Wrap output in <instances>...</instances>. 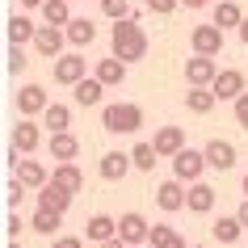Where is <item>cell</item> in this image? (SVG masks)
<instances>
[{
	"mask_svg": "<svg viewBox=\"0 0 248 248\" xmlns=\"http://www.w3.org/2000/svg\"><path fill=\"white\" fill-rule=\"evenodd\" d=\"M63 42H67V30L38 26V34H34V51H38L42 59H59V55H63Z\"/></svg>",
	"mask_w": 248,
	"mask_h": 248,
	"instance_id": "obj_9",
	"label": "cell"
},
{
	"mask_svg": "<svg viewBox=\"0 0 248 248\" xmlns=\"http://www.w3.org/2000/svg\"><path fill=\"white\" fill-rule=\"evenodd\" d=\"M189 46H194V55H223V30L215 21L194 26L189 30Z\"/></svg>",
	"mask_w": 248,
	"mask_h": 248,
	"instance_id": "obj_7",
	"label": "cell"
},
{
	"mask_svg": "<svg viewBox=\"0 0 248 248\" xmlns=\"http://www.w3.org/2000/svg\"><path fill=\"white\" fill-rule=\"evenodd\" d=\"M219 76V63H215V55H194V59H185V80L194 84V89H210Z\"/></svg>",
	"mask_w": 248,
	"mask_h": 248,
	"instance_id": "obj_6",
	"label": "cell"
},
{
	"mask_svg": "<svg viewBox=\"0 0 248 248\" xmlns=\"http://www.w3.org/2000/svg\"><path fill=\"white\" fill-rule=\"evenodd\" d=\"M93 76L101 80L105 89H114V84H122V80H126V59H118V55L97 59V72H93Z\"/></svg>",
	"mask_w": 248,
	"mask_h": 248,
	"instance_id": "obj_19",
	"label": "cell"
},
{
	"mask_svg": "<svg viewBox=\"0 0 248 248\" xmlns=\"http://www.w3.org/2000/svg\"><path fill=\"white\" fill-rule=\"evenodd\" d=\"M38 143H42V131H38V122H34V118H21V122H17L13 126V147H21V152H38Z\"/></svg>",
	"mask_w": 248,
	"mask_h": 248,
	"instance_id": "obj_17",
	"label": "cell"
},
{
	"mask_svg": "<svg viewBox=\"0 0 248 248\" xmlns=\"http://www.w3.org/2000/svg\"><path fill=\"white\" fill-rule=\"evenodd\" d=\"M152 143H156L160 160H172V156H177V152L185 147V131H181V126H160Z\"/></svg>",
	"mask_w": 248,
	"mask_h": 248,
	"instance_id": "obj_16",
	"label": "cell"
},
{
	"mask_svg": "<svg viewBox=\"0 0 248 248\" xmlns=\"http://www.w3.org/2000/svg\"><path fill=\"white\" fill-rule=\"evenodd\" d=\"M26 189H30V185L26 181H21V177H13V181H9V185H4V202H9V206H21V198H26Z\"/></svg>",
	"mask_w": 248,
	"mask_h": 248,
	"instance_id": "obj_35",
	"label": "cell"
},
{
	"mask_svg": "<svg viewBox=\"0 0 248 248\" xmlns=\"http://www.w3.org/2000/svg\"><path fill=\"white\" fill-rule=\"evenodd\" d=\"M147 9H152L156 17H172L177 9H181V0H147Z\"/></svg>",
	"mask_w": 248,
	"mask_h": 248,
	"instance_id": "obj_37",
	"label": "cell"
},
{
	"mask_svg": "<svg viewBox=\"0 0 248 248\" xmlns=\"http://www.w3.org/2000/svg\"><path fill=\"white\" fill-rule=\"evenodd\" d=\"M235 215H240V223H244V227H248V198H244V202H240V210H235Z\"/></svg>",
	"mask_w": 248,
	"mask_h": 248,
	"instance_id": "obj_42",
	"label": "cell"
},
{
	"mask_svg": "<svg viewBox=\"0 0 248 248\" xmlns=\"http://www.w3.org/2000/svg\"><path fill=\"white\" fill-rule=\"evenodd\" d=\"M26 67H30V59H26V46H9V72H13V76H21Z\"/></svg>",
	"mask_w": 248,
	"mask_h": 248,
	"instance_id": "obj_36",
	"label": "cell"
},
{
	"mask_svg": "<svg viewBox=\"0 0 248 248\" xmlns=\"http://www.w3.org/2000/svg\"><path fill=\"white\" fill-rule=\"evenodd\" d=\"M72 198H76V194H67L63 185L46 181V185L38 189V206H46V210H59V215H67V206H72Z\"/></svg>",
	"mask_w": 248,
	"mask_h": 248,
	"instance_id": "obj_18",
	"label": "cell"
},
{
	"mask_svg": "<svg viewBox=\"0 0 248 248\" xmlns=\"http://www.w3.org/2000/svg\"><path fill=\"white\" fill-rule=\"evenodd\" d=\"M109 55L126 59V63H139V59L147 55V34L139 30V21H135V17L114 21V30H109Z\"/></svg>",
	"mask_w": 248,
	"mask_h": 248,
	"instance_id": "obj_1",
	"label": "cell"
},
{
	"mask_svg": "<svg viewBox=\"0 0 248 248\" xmlns=\"http://www.w3.org/2000/svg\"><path fill=\"white\" fill-rule=\"evenodd\" d=\"M13 169H17V177H21V181H26V185H30V189H42V185L51 181V172L42 169L38 160H17Z\"/></svg>",
	"mask_w": 248,
	"mask_h": 248,
	"instance_id": "obj_24",
	"label": "cell"
},
{
	"mask_svg": "<svg viewBox=\"0 0 248 248\" xmlns=\"http://www.w3.org/2000/svg\"><path fill=\"white\" fill-rule=\"evenodd\" d=\"M59 223H63V215H59V210L38 206V210H34V219H30V227H34L38 235H55V232H59Z\"/></svg>",
	"mask_w": 248,
	"mask_h": 248,
	"instance_id": "obj_31",
	"label": "cell"
},
{
	"mask_svg": "<svg viewBox=\"0 0 248 248\" xmlns=\"http://www.w3.org/2000/svg\"><path fill=\"white\" fill-rule=\"evenodd\" d=\"M181 4H189V9H206V4H219V0H181Z\"/></svg>",
	"mask_w": 248,
	"mask_h": 248,
	"instance_id": "obj_41",
	"label": "cell"
},
{
	"mask_svg": "<svg viewBox=\"0 0 248 248\" xmlns=\"http://www.w3.org/2000/svg\"><path fill=\"white\" fill-rule=\"evenodd\" d=\"M4 232H9V235H17V232H21V215H17V210L9 215V223H4Z\"/></svg>",
	"mask_w": 248,
	"mask_h": 248,
	"instance_id": "obj_40",
	"label": "cell"
},
{
	"mask_svg": "<svg viewBox=\"0 0 248 248\" xmlns=\"http://www.w3.org/2000/svg\"><path fill=\"white\" fill-rule=\"evenodd\" d=\"M210 21H215L219 30H240V26H244V9H240L235 0H219V4H215V17H210Z\"/></svg>",
	"mask_w": 248,
	"mask_h": 248,
	"instance_id": "obj_21",
	"label": "cell"
},
{
	"mask_svg": "<svg viewBox=\"0 0 248 248\" xmlns=\"http://www.w3.org/2000/svg\"><path fill=\"white\" fill-rule=\"evenodd\" d=\"M210 235H215L219 244H235V240L244 235V223H240V215H232V219L223 215V219H215V223H210Z\"/></svg>",
	"mask_w": 248,
	"mask_h": 248,
	"instance_id": "obj_22",
	"label": "cell"
},
{
	"mask_svg": "<svg viewBox=\"0 0 248 248\" xmlns=\"http://www.w3.org/2000/svg\"><path fill=\"white\" fill-rule=\"evenodd\" d=\"M42 126H46V131H67V126H72V109H67V105H59V101H51L46 105V114H42Z\"/></svg>",
	"mask_w": 248,
	"mask_h": 248,
	"instance_id": "obj_30",
	"label": "cell"
},
{
	"mask_svg": "<svg viewBox=\"0 0 248 248\" xmlns=\"http://www.w3.org/2000/svg\"><path fill=\"white\" fill-rule=\"evenodd\" d=\"M235 122H240V131H248V93L235 97Z\"/></svg>",
	"mask_w": 248,
	"mask_h": 248,
	"instance_id": "obj_38",
	"label": "cell"
},
{
	"mask_svg": "<svg viewBox=\"0 0 248 248\" xmlns=\"http://www.w3.org/2000/svg\"><path fill=\"white\" fill-rule=\"evenodd\" d=\"M46 152H51V160H59V164H63V160H76L80 156V139L72 131H55L51 139H46Z\"/></svg>",
	"mask_w": 248,
	"mask_h": 248,
	"instance_id": "obj_14",
	"label": "cell"
},
{
	"mask_svg": "<svg viewBox=\"0 0 248 248\" xmlns=\"http://www.w3.org/2000/svg\"><path fill=\"white\" fill-rule=\"evenodd\" d=\"M63 30H67V42H72V46H89V42L97 38V26H93L89 17H72Z\"/></svg>",
	"mask_w": 248,
	"mask_h": 248,
	"instance_id": "obj_25",
	"label": "cell"
},
{
	"mask_svg": "<svg viewBox=\"0 0 248 248\" xmlns=\"http://www.w3.org/2000/svg\"><path fill=\"white\" fill-rule=\"evenodd\" d=\"M101 248H126V244H122V240H118V235H114V240H105Z\"/></svg>",
	"mask_w": 248,
	"mask_h": 248,
	"instance_id": "obj_43",
	"label": "cell"
},
{
	"mask_svg": "<svg viewBox=\"0 0 248 248\" xmlns=\"http://www.w3.org/2000/svg\"><path fill=\"white\" fill-rule=\"evenodd\" d=\"M244 198H248V177H244Z\"/></svg>",
	"mask_w": 248,
	"mask_h": 248,
	"instance_id": "obj_46",
	"label": "cell"
},
{
	"mask_svg": "<svg viewBox=\"0 0 248 248\" xmlns=\"http://www.w3.org/2000/svg\"><path fill=\"white\" fill-rule=\"evenodd\" d=\"M21 4H26V9H42V4H46V0H21Z\"/></svg>",
	"mask_w": 248,
	"mask_h": 248,
	"instance_id": "obj_45",
	"label": "cell"
},
{
	"mask_svg": "<svg viewBox=\"0 0 248 248\" xmlns=\"http://www.w3.org/2000/svg\"><path fill=\"white\" fill-rule=\"evenodd\" d=\"M46 105H51V97H46L42 84H21V93H17V109H21V118L46 114Z\"/></svg>",
	"mask_w": 248,
	"mask_h": 248,
	"instance_id": "obj_10",
	"label": "cell"
},
{
	"mask_svg": "<svg viewBox=\"0 0 248 248\" xmlns=\"http://www.w3.org/2000/svg\"><path fill=\"white\" fill-rule=\"evenodd\" d=\"M139 248H143V244H139Z\"/></svg>",
	"mask_w": 248,
	"mask_h": 248,
	"instance_id": "obj_49",
	"label": "cell"
},
{
	"mask_svg": "<svg viewBox=\"0 0 248 248\" xmlns=\"http://www.w3.org/2000/svg\"><path fill=\"white\" fill-rule=\"evenodd\" d=\"M215 185H206V181H194L189 185V198H185V206H189V215H210L215 210Z\"/></svg>",
	"mask_w": 248,
	"mask_h": 248,
	"instance_id": "obj_15",
	"label": "cell"
},
{
	"mask_svg": "<svg viewBox=\"0 0 248 248\" xmlns=\"http://www.w3.org/2000/svg\"><path fill=\"white\" fill-rule=\"evenodd\" d=\"M240 42L248 46V17H244V26H240Z\"/></svg>",
	"mask_w": 248,
	"mask_h": 248,
	"instance_id": "obj_44",
	"label": "cell"
},
{
	"mask_svg": "<svg viewBox=\"0 0 248 248\" xmlns=\"http://www.w3.org/2000/svg\"><path fill=\"white\" fill-rule=\"evenodd\" d=\"M147 248H185L181 232L177 227H169V223H156L152 227V240H147Z\"/></svg>",
	"mask_w": 248,
	"mask_h": 248,
	"instance_id": "obj_29",
	"label": "cell"
},
{
	"mask_svg": "<svg viewBox=\"0 0 248 248\" xmlns=\"http://www.w3.org/2000/svg\"><path fill=\"white\" fill-rule=\"evenodd\" d=\"M202 169H210L206 164V152H194V147H181L177 156H172V177L177 181H202Z\"/></svg>",
	"mask_w": 248,
	"mask_h": 248,
	"instance_id": "obj_3",
	"label": "cell"
},
{
	"mask_svg": "<svg viewBox=\"0 0 248 248\" xmlns=\"http://www.w3.org/2000/svg\"><path fill=\"white\" fill-rule=\"evenodd\" d=\"M101 13L109 21H122V17H135V9H131V0H101Z\"/></svg>",
	"mask_w": 248,
	"mask_h": 248,
	"instance_id": "obj_34",
	"label": "cell"
},
{
	"mask_svg": "<svg viewBox=\"0 0 248 248\" xmlns=\"http://www.w3.org/2000/svg\"><path fill=\"white\" fill-rule=\"evenodd\" d=\"M185 198H189V189H185V181H177V177L156 185V206L169 210V215L172 210H185Z\"/></svg>",
	"mask_w": 248,
	"mask_h": 248,
	"instance_id": "obj_12",
	"label": "cell"
},
{
	"mask_svg": "<svg viewBox=\"0 0 248 248\" xmlns=\"http://www.w3.org/2000/svg\"><path fill=\"white\" fill-rule=\"evenodd\" d=\"M55 248H84V240H80V235H59Z\"/></svg>",
	"mask_w": 248,
	"mask_h": 248,
	"instance_id": "obj_39",
	"label": "cell"
},
{
	"mask_svg": "<svg viewBox=\"0 0 248 248\" xmlns=\"http://www.w3.org/2000/svg\"><path fill=\"white\" fill-rule=\"evenodd\" d=\"M215 101H219L215 89H194V84H189V93H185V109H189V114H210Z\"/></svg>",
	"mask_w": 248,
	"mask_h": 248,
	"instance_id": "obj_27",
	"label": "cell"
},
{
	"mask_svg": "<svg viewBox=\"0 0 248 248\" xmlns=\"http://www.w3.org/2000/svg\"><path fill=\"white\" fill-rule=\"evenodd\" d=\"M131 160H135V169H139V172H152V169H156V160H160V152H156V143H135L131 147Z\"/></svg>",
	"mask_w": 248,
	"mask_h": 248,
	"instance_id": "obj_32",
	"label": "cell"
},
{
	"mask_svg": "<svg viewBox=\"0 0 248 248\" xmlns=\"http://www.w3.org/2000/svg\"><path fill=\"white\" fill-rule=\"evenodd\" d=\"M101 126L109 135H135L143 126V109L135 101H118V105H101Z\"/></svg>",
	"mask_w": 248,
	"mask_h": 248,
	"instance_id": "obj_2",
	"label": "cell"
},
{
	"mask_svg": "<svg viewBox=\"0 0 248 248\" xmlns=\"http://www.w3.org/2000/svg\"><path fill=\"white\" fill-rule=\"evenodd\" d=\"M202 152H206V164H210V169H219V172L235 169V160H240V156H235V143H227V139H210Z\"/></svg>",
	"mask_w": 248,
	"mask_h": 248,
	"instance_id": "obj_13",
	"label": "cell"
},
{
	"mask_svg": "<svg viewBox=\"0 0 248 248\" xmlns=\"http://www.w3.org/2000/svg\"><path fill=\"white\" fill-rule=\"evenodd\" d=\"M215 97L219 101H235L240 93H248V80H244V72L240 67H219V76H215Z\"/></svg>",
	"mask_w": 248,
	"mask_h": 248,
	"instance_id": "obj_8",
	"label": "cell"
},
{
	"mask_svg": "<svg viewBox=\"0 0 248 248\" xmlns=\"http://www.w3.org/2000/svg\"><path fill=\"white\" fill-rule=\"evenodd\" d=\"M42 21H46V26H67V21H72L67 0H46V4H42Z\"/></svg>",
	"mask_w": 248,
	"mask_h": 248,
	"instance_id": "obj_33",
	"label": "cell"
},
{
	"mask_svg": "<svg viewBox=\"0 0 248 248\" xmlns=\"http://www.w3.org/2000/svg\"><path fill=\"white\" fill-rule=\"evenodd\" d=\"M34 34H38V26H34L26 13L9 17V42H13V46H26V42H34Z\"/></svg>",
	"mask_w": 248,
	"mask_h": 248,
	"instance_id": "obj_26",
	"label": "cell"
},
{
	"mask_svg": "<svg viewBox=\"0 0 248 248\" xmlns=\"http://www.w3.org/2000/svg\"><path fill=\"white\" fill-rule=\"evenodd\" d=\"M9 248H21V244H9Z\"/></svg>",
	"mask_w": 248,
	"mask_h": 248,
	"instance_id": "obj_47",
	"label": "cell"
},
{
	"mask_svg": "<svg viewBox=\"0 0 248 248\" xmlns=\"http://www.w3.org/2000/svg\"><path fill=\"white\" fill-rule=\"evenodd\" d=\"M194 248H202V244H194Z\"/></svg>",
	"mask_w": 248,
	"mask_h": 248,
	"instance_id": "obj_48",
	"label": "cell"
},
{
	"mask_svg": "<svg viewBox=\"0 0 248 248\" xmlns=\"http://www.w3.org/2000/svg\"><path fill=\"white\" fill-rule=\"evenodd\" d=\"M101 97H105V84H101V80H97V76H84V80H80V84H76V105H84V109H89V105H101Z\"/></svg>",
	"mask_w": 248,
	"mask_h": 248,
	"instance_id": "obj_28",
	"label": "cell"
},
{
	"mask_svg": "<svg viewBox=\"0 0 248 248\" xmlns=\"http://www.w3.org/2000/svg\"><path fill=\"white\" fill-rule=\"evenodd\" d=\"M131 169H135L131 152H105V156L97 160V172H101V181H122Z\"/></svg>",
	"mask_w": 248,
	"mask_h": 248,
	"instance_id": "obj_11",
	"label": "cell"
},
{
	"mask_svg": "<svg viewBox=\"0 0 248 248\" xmlns=\"http://www.w3.org/2000/svg\"><path fill=\"white\" fill-rule=\"evenodd\" d=\"M118 240L126 248H139V244H147L152 240V223L139 215V210H126L122 219H118Z\"/></svg>",
	"mask_w": 248,
	"mask_h": 248,
	"instance_id": "obj_4",
	"label": "cell"
},
{
	"mask_svg": "<svg viewBox=\"0 0 248 248\" xmlns=\"http://www.w3.org/2000/svg\"><path fill=\"white\" fill-rule=\"evenodd\" d=\"M51 181H55V185H63L67 194H80V189H84V172L76 169V160H63V164H55Z\"/></svg>",
	"mask_w": 248,
	"mask_h": 248,
	"instance_id": "obj_20",
	"label": "cell"
},
{
	"mask_svg": "<svg viewBox=\"0 0 248 248\" xmlns=\"http://www.w3.org/2000/svg\"><path fill=\"white\" fill-rule=\"evenodd\" d=\"M51 72H55V84H67V89H76L84 72H89V59H80V55H59L51 59Z\"/></svg>",
	"mask_w": 248,
	"mask_h": 248,
	"instance_id": "obj_5",
	"label": "cell"
},
{
	"mask_svg": "<svg viewBox=\"0 0 248 248\" xmlns=\"http://www.w3.org/2000/svg\"><path fill=\"white\" fill-rule=\"evenodd\" d=\"M84 235H89L93 244H105V240H114V235H118V219H109V215H93L89 227H84Z\"/></svg>",
	"mask_w": 248,
	"mask_h": 248,
	"instance_id": "obj_23",
	"label": "cell"
}]
</instances>
